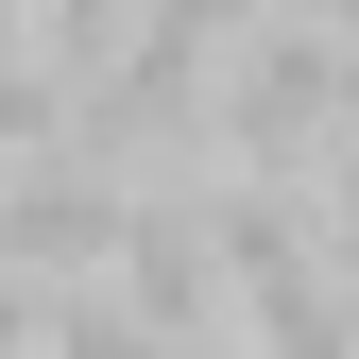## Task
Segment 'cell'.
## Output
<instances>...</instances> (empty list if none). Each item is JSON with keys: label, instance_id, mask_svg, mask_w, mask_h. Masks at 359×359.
<instances>
[{"label": "cell", "instance_id": "6da1fadb", "mask_svg": "<svg viewBox=\"0 0 359 359\" xmlns=\"http://www.w3.org/2000/svg\"><path fill=\"white\" fill-rule=\"evenodd\" d=\"M120 205H137V171H103L86 137H52V154L0 171V257H18V274H103V257H120Z\"/></svg>", "mask_w": 359, "mask_h": 359}, {"label": "cell", "instance_id": "7a4b0ae2", "mask_svg": "<svg viewBox=\"0 0 359 359\" xmlns=\"http://www.w3.org/2000/svg\"><path fill=\"white\" fill-rule=\"evenodd\" d=\"M154 18H189V34H240V18H257V0H154Z\"/></svg>", "mask_w": 359, "mask_h": 359}]
</instances>
